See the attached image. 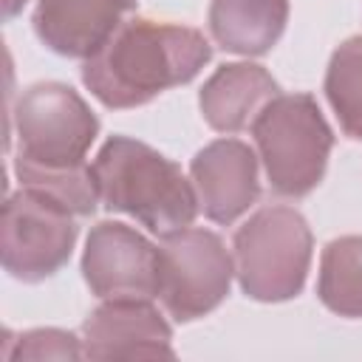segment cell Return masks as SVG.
<instances>
[{
    "label": "cell",
    "instance_id": "1",
    "mask_svg": "<svg viewBox=\"0 0 362 362\" xmlns=\"http://www.w3.org/2000/svg\"><path fill=\"white\" fill-rule=\"evenodd\" d=\"M209 59L212 40L204 31L136 11L93 57L82 59L79 76L99 105L130 110L192 82Z\"/></svg>",
    "mask_w": 362,
    "mask_h": 362
},
{
    "label": "cell",
    "instance_id": "2",
    "mask_svg": "<svg viewBox=\"0 0 362 362\" xmlns=\"http://www.w3.org/2000/svg\"><path fill=\"white\" fill-rule=\"evenodd\" d=\"M90 167L102 206L130 215L156 238L192 226L201 212L192 178L147 141L110 136Z\"/></svg>",
    "mask_w": 362,
    "mask_h": 362
},
{
    "label": "cell",
    "instance_id": "3",
    "mask_svg": "<svg viewBox=\"0 0 362 362\" xmlns=\"http://www.w3.org/2000/svg\"><path fill=\"white\" fill-rule=\"evenodd\" d=\"M99 119L90 105L65 82L28 85L8 107L6 150L17 184L85 167Z\"/></svg>",
    "mask_w": 362,
    "mask_h": 362
},
{
    "label": "cell",
    "instance_id": "4",
    "mask_svg": "<svg viewBox=\"0 0 362 362\" xmlns=\"http://www.w3.org/2000/svg\"><path fill=\"white\" fill-rule=\"evenodd\" d=\"M314 235L305 215L286 204L255 209L232 235L235 280L255 303L294 300L308 280Z\"/></svg>",
    "mask_w": 362,
    "mask_h": 362
},
{
    "label": "cell",
    "instance_id": "5",
    "mask_svg": "<svg viewBox=\"0 0 362 362\" xmlns=\"http://www.w3.org/2000/svg\"><path fill=\"white\" fill-rule=\"evenodd\" d=\"M249 130L274 195L305 198L320 187L334 150V130L311 93L274 96Z\"/></svg>",
    "mask_w": 362,
    "mask_h": 362
},
{
    "label": "cell",
    "instance_id": "6",
    "mask_svg": "<svg viewBox=\"0 0 362 362\" xmlns=\"http://www.w3.org/2000/svg\"><path fill=\"white\" fill-rule=\"evenodd\" d=\"M235 260L223 238L204 226H187L161 238L158 303L173 322H195L212 314L232 288Z\"/></svg>",
    "mask_w": 362,
    "mask_h": 362
},
{
    "label": "cell",
    "instance_id": "7",
    "mask_svg": "<svg viewBox=\"0 0 362 362\" xmlns=\"http://www.w3.org/2000/svg\"><path fill=\"white\" fill-rule=\"evenodd\" d=\"M79 238L76 215L57 198L20 187L6 195L0 260L8 277L42 283L65 269Z\"/></svg>",
    "mask_w": 362,
    "mask_h": 362
},
{
    "label": "cell",
    "instance_id": "8",
    "mask_svg": "<svg viewBox=\"0 0 362 362\" xmlns=\"http://www.w3.org/2000/svg\"><path fill=\"white\" fill-rule=\"evenodd\" d=\"M82 280L99 300H158V246L130 223L99 221L85 238Z\"/></svg>",
    "mask_w": 362,
    "mask_h": 362
},
{
    "label": "cell",
    "instance_id": "9",
    "mask_svg": "<svg viewBox=\"0 0 362 362\" xmlns=\"http://www.w3.org/2000/svg\"><path fill=\"white\" fill-rule=\"evenodd\" d=\"M85 359H158L175 356L173 325L150 297L102 300L82 322Z\"/></svg>",
    "mask_w": 362,
    "mask_h": 362
},
{
    "label": "cell",
    "instance_id": "10",
    "mask_svg": "<svg viewBox=\"0 0 362 362\" xmlns=\"http://www.w3.org/2000/svg\"><path fill=\"white\" fill-rule=\"evenodd\" d=\"M189 178L204 218L229 226L260 198L257 150L240 139L223 136L204 144L189 161Z\"/></svg>",
    "mask_w": 362,
    "mask_h": 362
},
{
    "label": "cell",
    "instance_id": "11",
    "mask_svg": "<svg viewBox=\"0 0 362 362\" xmlns=\"http://www.w3.org/2000/svg\"><path fill=\"white\" fill-rule=\"evenodd\" d=\"M136 6L139 0H34L31 25L57 57L88 59L136 14Z\"/></svg>",
    "mask_w": 362,
    "mask_h": 362
},
{
    "label": "cell",
    "instance_id": "12",
    "mask_svg": "<svg viewBox=\"0 0 362 362\" xmlns=\"http://www.w3.org/2000/svg\"><path fill=\"white\" fill-rule=\"evenodd\" d=\"M280 96L277 79L257 62H223L198 90V107L204 122L223 136L252 127L257 113Z\"/></svg>",
    "mask_w": 362,
    "mask_h": 362
},
{
    "label": "cell",
    "instance_id": "13",
    "mask_svg": "<svg viewBox=\"0 0 362 362\" xmlns=\"http://www.w3.org/2000/svg\"><path fill=\"white\" fill-rule=\"evenodd\" d=\"M288 23V0H209L206 31L226 54H269Z\"/></svg>",
    "mask_w": 362,
    "mask_h": 362
},
{
    "label": "cell",
    "instance_id": "14",
    "mask_svg": "<svg viewBox=\"0 0 362 362\" xmlns=\"http://www.w3.org/2000/svg\"><path fill=\"white\" fill-rule=\"evenodd\" d=\"M317 297L331 314L362 320V235H339L322 246Z\"/></svg>",
    "mask_w": 362,
    "mask_h": 362
},
{
    "label": "cell",
    "instance_id": "15",
    "mask_svg": "<svg viewBox=\"0 0 362 362\" xmlns=\"http://www.w3.org/2000/svg\"><path fill=\"white\" fill-rule=\"evenodd\" d=\"M322 90L339 130L348 139L362 141V34H354L334 48Z\"/></svg>",
    "mask_w": 362,
    "mask_h": 362
},
{
    "label": "cell",
    "instance_id": "16",
    "mask_svg": "<svg viewBox=\"0 0 362 362\" xmlns=\"http://www.w3.org/2000/svg\"><path fill=\"white\" fill-rule=\"evenodd\" d=\"M3 356L8 362L20 359H85L82 337L65 328H28L20 334L6 331Z\"/></svg>",
    "mask_w": 362,
    "mask_h": 362
},
{
    "label": "cell",
    "instance_id": "17",
    "mask_svg": "<svg viewBox=\"0 0 362 362\" xmlns=\"http://www.w3.org/2000/svg\"><path fill=\"white\" fill-rule=\"evenodd\" d=\"M25 3H28V0H0V6H3V20H14V17L25 8Z\"/></svg>",
    "mask_w": 362,
    "mask_h": 362
}]
</instances>
